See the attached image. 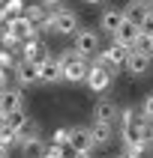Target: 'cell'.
<instances>
[{
    "label": "cell",
    "mask_w": 153,
    "mask_h": 158,
    "mask_svg": "<svg viewBox=\"0 0 153 158\" xmlns=\"http://www.w3.org/2000/svg\"><path fill=\"white\" fill-rule=\"evenodd\" d=\"M72 51L78 54V57H84V60L96 57L102 51V33L93 30V27H81L78 33L72 36Z\"/></svg>",
    "instance_id": "cell-1"
},
{
    "label": "cell",
    "mask_w": 153,
    "mask_h": 158,
    "mask_svg": "<svg viewBox=\"0 0 153 158\" xmlns=\"http://www.w3.org/2000/svg\"><path fill=\"white\" fill-rule=\"evenodd\" d=\"M84 84H87L93 93H105L111 84H114V72L108 69V66H102L99 60L90 63V69H87V78H84Z\"/></svg>",
    "instance_id": "cell-2"
},
{
    "label": "cell",
    "mask_w": 153,
    "mask_h": 158,
    "mask_svg": "<svg viewBox=\"0 0 153 158\" xmlns=\"http://www.w3.org/2000/svg\"><path fill=\"white\" fill-rule=\"evenodd\" d=\"M6 125H9V131L15 134V140L21 143L24 137H30V134H36V123L27 116V110L21 107V110H12V114H6Z\"/></svg>",
    "instance_id": "cell-3"
},
{
    "label": "cell",
    "mask_w": 153,
    "mask_h": 158,
    "mask_svg": "<svg viewBox=\"0 0 153 158\" xmlns=\"http://www.w3.org/2000/svg\"><path fill=\"white\" fill-rule=\"evenodd\" d=\"M51 15H54V33L75 36L81 30V21H78V15L72 9H51Z\"/></svg>",
    "instance_id": "cell-4"
},
{
    "label": "cell",
    "mask_w": 153,
    "mask_h": 158,
    "mask_svg": "<svg viewBox=\"0 0 153 158\" xmlns=\"http://www.w3.org/2000/svg\"><path fill=\"white\" fill-rule=\"evenodd\" d=\"M126 54H129V48H123V45H117V42H114V45H108L105 51H99L96 60L102 63V66H108V69L117 75V72L123 69V63H126Z\"/></svg>",
    "instance_id": "cell-5"
},
{
    "label": "cell",
    "mask_w": 153,
    "mask_h": 158,
    "mask_svg": "<svg viewBox=\"0 0 153 158\" xmlns=\"http://www.w3.org/2000/svg\"><path fill=\"white\" fill-rule=\"evenodd\" d=\"M153 66V54H144V51H135V48H129V54H126V63L123 69L129 72V75H147Z\"/></svg>",
    "instance_id": "cell-6"
},
{
    "label": "cell",
    "mask_w": 153,
    "mask_h": 158,
    "mask_svg": "<svg viewBox=\"0 0 153 158\" xmlns=\"http://www.w3.org/2000/svg\"><path fill=\"white\" fill-rule=\"evenodd\" d=\"M6 30L12 36H15L18 42H27V39H36V33H39V27L30 21V18H24V15H18V18H12V21H6Z\"/></svg>",
    "instance_id": "cell-7"
},
{
    "label": "cell",
    "mask_w": 153,
    "mask_h": 158,
    "mask_svg": "<svg viewBox=\"0 0 153 158\" xmlns=\"http://www.w3.org/2000/svg\"><path fill=\"white\" fill-rule=\"evenodd\" d=\"M117 119H120L117 105L111 102V98H99L96 107H93V123H102V125H111V128H114Z\"/></svg>",
    "instance_id": "cell-8"
},
{
    "label": "cell",
    "mask_w": 153,
    "mask_h": 158,
    "mask_svg": "<svg viewBox=\"0 0 153 158\" xmlns=\"http://www.w3.org/2000/svg\"><path fill=\"white\" fill-rule=\"evenodd\" d=\"M123 9H117V6H108L102 9V15H99V33H108V36H114L117 33V27L123 24Z\"/></svg>",
    "instance_id": "cell-9"
},
{
    "label": "cell",
    "mask_w": 153,
    "mask_h": 158,
    "mask_svg": "<svg viewBox=\"0 0 153 158\" xmlns=\"http://www.w3.org/2000/svg\"><path fill=\"white\" fill-rule=\"evenodd\" d=\"M39 66L42 63H33V60H18L15 66V78L21 87H33V84H39Z\"/></svg>",
    "instance_id": "cell-10"
},
{
    "label": "cell",
    "mask_w": 153,
    "mask_h": 158,
    "mask_svg": "<svg viewBox=\"0 0 153 158\" xmlns=\"http://www.w3.org/2000/svg\"><path fill=\"white\" fill-rule=\"evenodd\" d=\"M138 36H141V27L135 24V21H129V18H123V24L117 27V33H114V42L123 45V48H135Z\"/></svg>",
    "instance_id": "cell-11"
},
{
    "label": "cell",
    "mask_w": 153,
    "mask_h": 158,
    "mask_svg": "<svg viewBox=\"0 0 153 158\" xmlns=\"http://www.w3.org/2000/svg\"><path fill=\"white\" fill-rule=\"evenodd\" d=\"M87 69H90V63L84 60V57H75V60H69L66 66H63V81H69V84H81V81L87 78Z\"/></svg>",
    "instance_id": "cell-12"
},
{
    "label": "cell",
    "mask_w": 153,
    "mask_h": 158,
    "mask_svg": "<svg viewBox=\"0 0 153 158\" xmlns=\"http://www.w3.org/2000/svg\"><path fill=\"white\" fill-rule=\"evenodd\" d=\"M93 143H90V134L84 125H72L69 128V152H90Z\"/></svg>",
    "instance_id": "cell-13"
},
{
    "label": "cell",
    "mask_w": 153,
    "mask_h": 158,
    "mask_svg": "<svg viewBox=\"0 0 153 158\" xmlns=\"http://www.w3.org/2000/svg\"><path fill=\"white\" fill-rule=\"evenodd\" d=\"M57 81H63V66L57 63V57H48L39 66V84H57Z\"/></svg>",
    "instance_id": "cell-14"
},
{
    "label": "cell",
    "mask_w": 153,
    "mask_h": 158,
    "mask_svg": "<svg viewBox=\"0 0 153 158\" xmlns=\"http://www.w3.org/2000/svg\"><path fill=\"white\" fill-rule=\"evenodd\" d=\"M0 107L6 110V114H12V110H21L24 107V93L15 87H6V89H0Z\"/></svg>",
    "instance_id": "cell-15"
},
{
    "label": "cell",
    "mask_w": 153,
    "mask_h": 158,
    "mask_svg": "<svg viewBox=\"0 0 153 158\" xmlns=\"http://www.w3.org/2000/svg\"><path fill=\"white\" fill-rule=\"evenodd\" d=\"M21 60H33V63H45L48 60V48L39 39H27L21 45Z\"/></svg>",
    "instance_id": "cell-16"
},
{
    "label": "cell",
    "mask_w": 153,
    "mask_h": 158,
    "mask_svg": "<svg viewBox=\"0 0 153 158\" xmlns=\"http://www.w3.org/2000/svg\"><path fill=\"white\" fill-rule=\"evenodd\" d=\"M45 155V140L39 137V131L21 140V158H42Z\"/></svg>",
    "instance_id": "cell-17"
},
{
    "label": "cell",
    "mask_w": 153,
    "mask_h": 158,
    "mask_svg": "<svg viewBox=\"0 0 153 158\" xmlns=\"http://www.w3.org/2000/svg\"><path fill=\"white\" fill-rule=\"evenodd\" d=\"M87 134H90V143H93V146H108L111 137H114V128H111V125H102V123H93L87 128Z\"/></svg>",
    "instance_id": "cell-18"
},
{
    "label": "cell",
    "mask_w": 153,
    "mask_h": 158,
    "mask_svg": "<svg viewBox=\"0 0 153 158\" xmlns=\"http://www.w3.org/2000/svg\"><path fill=\"white\" fill-rule=\"evenodd\" d=\"M0 12H3V18H6V21H12V18H18V15H24V0H3Z\"/></svg>",
    "instance_id": "cell-19"
},
{
    "label": "cell",
    "mask_w": 153,
    "mask_h": 158,
    "mask_svg": "<svg viewBox=\"0 0 153 158\" xmlns=\"http://www.w3.org/2000/svg\"><path fill=\"white\" fill-rule=\"evenodd\" d=\"M138 131H141V146H144V149H150V146H153V123L138 116Z\"/></svg>",
    "instance_id": "cell-20"
},
{
    "label": "cell",
    "mask_w": 153,
    "mask_h": 158,
    "mask_svg": "<svg viewBox=\"0 0 153 158\" xmlns=\"http://www.w3.org/2000/svg\"><path fill=\"white\" fill-rule=\"evenodd\" d=\"M51 9H45V6H39V3H33V6H24V18H30L33 24H42V18L48 15Z\"/></svg>",
    "instance_id": "cell-21"
},
{
    "label": "cell",
    "mask_w": 153,
    "mask_h": 158,
    "mask_svg": "<svg viewBox=\"0 0 153 158\" xmlns=\"http://www.w3.org/2000/svg\"><path fill=\"white\" fill-rule=\"evenodd\" d=\"M12 143H15V134L9 131V125L3 123V125H0V149H9Z\"/></svg>",
    "instance_id": "cell-22"
},
{
    "label": "cell",
    "mask_w": 153,
    "mask_h": 158,
    "mask_svg": "<svg viewBox=\"0 0 153 158\" xmlns=\"http://www.w3.org/2000/svg\"><path fill=\"white\" fill-rule=\"evenodd\" d=\"M51 143H54V146L69 149V128H57V131H54V137H51Z\"/></svg>",
    "instance_id": "cell-23"
},
{
    "label": "cell",
    "mask_w": 153,
    "mask_h": 158,
    "mask_svg": "<svg viewBox=\"0 0 153 158\" xmlns=\"http://www.w3.org/2000/svg\"><path fill=\"white\" fill-rule=\"evenodd\" d=\"M138 27H141L144 36H153V9H147V12H144V18L138 21Z\"/></svg>",
    "instance_id": "cell-24"
},
{
    "label": "cell",
    "mask_w": 153,
    "mask_h": 158,
    "mask_svg": "<svg viewBox=\"0 0 153 158\" xmlns=\"http://www.w3.org/2000/svg\"><path fill=\"white\" fill-rule=\"evenodd\" d=\"M138 116H141V119H150V123H153V93L141 102V110H138Z\"/></svg>",
    "instance_id": "cell-25"
},
{
    "label": "cell",
    "mask_w": 153,
    "mask_h": 158,
    "mask_svg": "<svg viewBox=\"0 0 153 158\" xmlns=\"http://www.w3.org/2000/svg\"><path fill=\"white\" fill-rule=\"evenodd\" d=\"M123 158H147L144 146H123Z\"/></svg>",
    "instance_id": "cell-26"
},
{
    "label": "cell",
    "mask_w": 153,
    "mask_h": 158,
    "mask_svg": "<svg viewBox=\"0 0 153 158\" xmlns=\"http://www.w3.org/2000/svg\"><path fill=\"white\" fill-rule=\"evenodd\" d=\"M0 39H3V45H6V48H18V45H21L15 36L9 33V30H0Z\"/></svg>",
    "instance_id": "cell-27"
},
{
    "label": "cell",
    "mask_w": 153,
    "mask_h": 158,
    "mask_svg": "<svg viewBox=\"0 0 153 158\" xmlns=\"http://www.w3.org/2000/svg\"><path fill=\"white\" fill-rule=\"evenodd\" d=\"M42 6H45V9H60L63 0H42Z\"/></svg>",
    "instance_id": "cell-28"
},
{
    "label": "cell",
    "mask_w": 153,
    "mask_h": 158,
    "mask_svg": "<svg viewBox=\"0 0 153 158\" xmlns=\"http://www.w3.org/2000/svg\"><path fill=\"white\" fill-rule=\"evenodd\" d=\"M72 158H93L90 152H72Z\"/></svg>",
    "instance_id": "cell-29"
},
{
    "label": "cell",
    "mask_w": 153,
    "mask_h": 158,
    "mask_svg": "<svg viewBox=\"0 0 153 158\" xmlns=\"http://www.w3.org/2000/svg\"><path fill=\"white\" fill-rule=\"evenodd\" d=\"M6 123V110H3V107H0V125Z\"/></svg>",
    "instance_id": "cell-30"
},
{
    "label": "cell",
    "mask_w": 153,
    "mask_h": 158,
    "mask_svg": "<svg viewBox=\"0 0 153 158\" xmlns=\"http://www.w3.org/2000/svg\"><path fill=\"white\" fill-rule=\"evenodd\" d=\"M147 45H150V54H153V36H147Z\"/></svg>",
    "instance_id": "cell-31"
},
{
    "label": "cell",
    "mask_w": 153,
    "mask_h": 158,
    "mask_svg": "<svg viewBox=\"0 0 153 158\" xmlns=\"http://www.w3.org/2000/svg\"><path fill=\"white\" fill-rule=\"evenodd\" d=\"M84 3H93V6H96V3H105V0H84Z\"/></svg>",
    "instance_id": "cell-32"
},
{
    "label": "cell",
    "mask_w": 153,
    "mask_h": 158,
    "mask_svg": "<svg viewBox=\"0 0 153 158\" xmlns=\"http://www.w3.org/2000/svg\"><path fill=\"white\" fill-rule=\"evenodd\" d=\"M0 158H9V152H6V149H0Z\"/></svg>",
    "instance_id": "cell-33"
}]
</instances>
